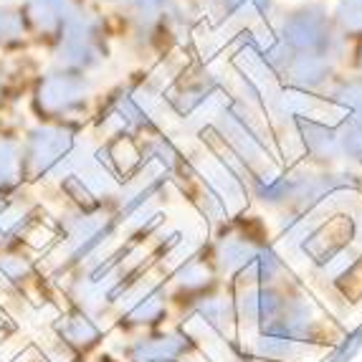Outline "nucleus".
Masks as SVG:
<instances>
[{"label":"nucleus","instance_id":"f257e3e1","mask_svg":"<svg viewBox=\"0 0 362 362\" xmlns=\"http://www.w3.org/2000/svg\"><path fill=\"white\" fill-rule=\"evenodd\" d=\"M23 177V145L8 129H0V198L11 195Z\"/></svg>","mask_w":362,"mask_h":362},{"label":"nucleus","instance_id":"f03ea898","mask_svg":"<svg viewBox=\"0 0 362 362\" xmlns=\"http://www.w3.org/2000/svg\"><path fill=\"white\" fill-rule=\"evenodd\" d=\"M28 223L30 211L23 200L8 198V195L0 198V251H6L18 238H23Z\"/></svg>","mask_w":362,"mask_h":362},{"label":"nucleus","instance_id":"7ed1b4c3","mask_svg":"<svg viewBox=\"0 0 362 362\" xmlns=\"http://www.w3.org/2000/svg\"><path fill=\"white\" fill-rule=\"evenodd\" d=\"M25 41V25L18 8L0 3V51L16 49Z\"/></svg>","mask_w":362,"mask_h":362},{"label":"nucleus","instance_id":"20e7f679","mask_svg":"<svg viewBox=\"0 0 362 362\" xmlns=\"http://www.w3.org/2000/svg\"><path fill=\"white\" fill-rule=\"evenodd\" d=\"M59 332L66 342L78 344V347H89V344H94L99 337L97 327L91 325L86 317H66L64 325L59 327Z\"/></svg>","mask_w":362,"mask_h":362},{"label":"nucleus","instance_id":"39448f33","mask_svg":"<svg viewBox=\"0 0 362 362\" xmlns=\"http://www.w3.org/2000/svg\"><path fill=\"white\" fill-rule=\"evenodd\" d=\"M182 344H177L173 337H165V342L150 344V342H137L132 347V357L137 362H155V360H175L177 355H182Z\"/></svg>","mask_w":362,"mask_h":362},{"label":"nucleus","instance_id":"423d86ee","mask_svg":"<svg viewBox=\"0 0 362 362\" xmlns=\"http://www.w3.org/2000/svg\"><path fill=\"white\" fill-rule=\"evenodd\" d=\"M25 274H28V266H25L23 259L0 254V289H13V286H18L25 279Z\"/></svg>","mask_w":362,"mask_h":362},{"label":"nucleus","instance_id":"0eeeda50","mask_svg":"<svg viewBox=\"0 0 362 362\" xmlns=\"http://www.w3.org/2000/svg\"><path fill=\"white\" fill-rule=\"evenodd\" d=\"M360 350H362V329H357V332H352L350 337L344 339L337 350L332 352L329 362H352L360 355Z\"/></svg>","mask_w":362,"mask_h":362},{"label":"nucleus","instance_id":"6e6552de","mask_svg":"<svg viewBox=\"0 0 362 362\" xmlns=\"http://www.w3.org/2000/svg\"><path fill=\"white\" fill-rule=\"evenodd\" d=\"M3 97H6V69L0 66V104H3Z\"/></svg>","mask_w":362,"mask_h":362}]
</instances>
